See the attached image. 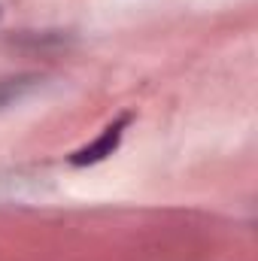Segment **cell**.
Wrapping results in <instances>:
<instances>
[{
  "label": "cell",
  "instance_id": "cell-1",
  "mask_svg": "<svg viewBox=\"0 0 258 261\" xmlns=\"http://www.w3.org/2000/svg\"><path fill=\"white\" fill-rule=\"evenodd\" d=\"M128 125H131V113H122L116 122H110L107 128L100 130L97 140H91L88 146L76 149V152L70 155V164H73V167H88V164H100V161H107V158L119 149L122 134H125Z\"/></svg>",
  "mask_w": 258,
  "mask_h": 261
},
{
  "label": "cell",
  "instance_id": "cell-2",
  "mask_svg": "<svg viewBox=\"0 0 258 261\" xmlns=\"http://www.w3.org/2000/svg\"><path fill=\"white\" fill-rule=\"evenodd\" d=\"M40 76L37 73H18V76H6V79H0V110L3 107H12L15 100H21V97H28L34 88H40Z\"/></svg>",
  "mask_w": 258,
  "mask_h": 261
}]
</instances>
